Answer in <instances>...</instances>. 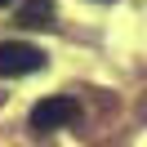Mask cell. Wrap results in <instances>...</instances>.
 Segmentation results:
<instances>
[{
  "label": "cell",
  "instance_id": "1",
  "mask_svg": "<svg viewBox=\"0 0 147 147\" xmlns=\"http://www.w3.org/2000/svg\"><path fill=\"white\" fill-rule=\"evenodd\" d=\"M45 67V49L31 40H0V80L9 76H31Z\"/></svg>",
  "mask_w": 147,
  "mask_h": 147
},
{
  "label": "cell",
  "instance_id": "2",
  "mask_svg": "<svg viewBox=\"0 0 147 147\" xmlns=\"http://www.w3.org/2000/svg\"><path fill=\"white\" fill-rule=\"evenodd\" d=\"M71 120H80V102H76V98H67V94L40 98L36 107H31V129H36V134L63 129V125H71Z\"/></svg>",
  "mask_w": 147,
  "mask_h": 147
},
{
  "label": "cell",
  "instance_id": "3",
  "mask_svg": "<svg viewBox=\"0 0 147 147\" xmlns=\"http://www.w3.org/2000/svg\"><path fill=\"white\" fill-rule=\"evenodd\" d=\"M18 22L22 27H49L54 22V0H22V9H18Z\"/></svg>",
  "mask_w": 147,
  "mask_h": 147
},
{
  "label": "cell",
  "instance_id": "4",
  "mask_svg": "<svg viewBox=\"0 0 147 147\" xmlns=\"http://www.w3.org/2000/svg\"><path fill=\"white\" fill-rule=\"evenodd\" d=\"M0 5H13V0H0Z\"/></svg>",
  "mask_w": 147,
  "mask_h": 147
},
{
  "label": "cell",
  "instance_id": "5",
  "mask_svg": "<svg viewBox=\"0 0 147 147\" xmlns=\"http://www.w3.org/2000/svg\"><path fill=\"white\" fill-rule=\"evenodd\" d=\"M102 5H107V0H102Z\"/></svg>",
  "mask_w": 147,
  "mask_h": 147
}]
</instances>
